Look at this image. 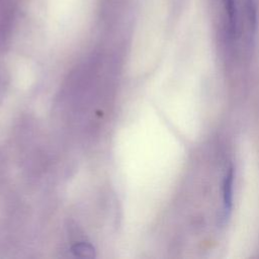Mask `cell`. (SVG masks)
Returning a JSON list of instances; mask_svg holds the SVG:
<instances>
[{
	"label": "cell",
	"mask_w": 259,
	"mask_h": 259,
	"mask_svg": "<svg viewBox=\"0 0 259 259\" xmlns=\"http://www.w3.org/2000/svg\"><path fill=\"white\" fill-rule=\"evenodd\" d=\"M233 187H234V169L231 167L226 173L223 186V200H224V212L227 217L231 210L233 202Z\"/></svg>",
	"instance_id": "7a4b0ae2"
},
{
	"label": "cell",
	"mask_w": 259,
	"mask_h": 259,
	"mask_svg": "<svg viewBox=\"0 0 259 259\" xmlns=\"http://www.w3.org/2000/svg\"><path fill=\"white\" fill-rule=\"evenodd\" d=\"M226 36L233 44H251L257 24V0H222Z\"/></svg>",
	"instance_id": "6da1fadb"
},
{
	"label": "cell",
	"mask_w": 259,
	"mask_h": 259,
	"mask_svg": "<svg viewBox=\"0 0 259 259\" xmlns=\"http://www.w3.org/2000/svg\"><path fill=\"white\" fill-rule=\"evenodd\" d=\"M72 252L76 256H80V257L94 256V248L89 243H85V242H80L75 244L72 247Z\"/></svg>",
	"instance_id": "3957f363"
}]
</instances>
